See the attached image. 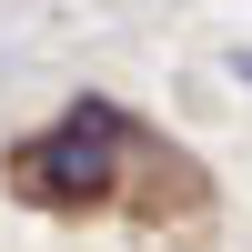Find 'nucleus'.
<instances>
[{"label":"nucleus","mask_w":252,"mask_h":252,"mask_svg":"<svg viewBox=\"0 0 252 252\" xmlns=\"http://www.w3.org/2000/svg\"><path fill=\"white\" fill-rule=\"evenodd\" d=\"M141 161V131L121 101H71V111L51 121V131L10 141V192L31 202V212H101V202H121V182H131Z\"/></svg>","instance_id":"1"},{"label":"nucleus","mask_w":252,"mask_h":252,"mask_svg":"<svg viewBox=\"0 0 252 252\" xmlns=\"http://www.w3.org/2000/svg\"><path fill=\"white\" fill-rule=\"evenodd\" d=\"M232 81H242V91H252V51H232Z\"/></svg>","instance_id":"2"}]
</instances>
